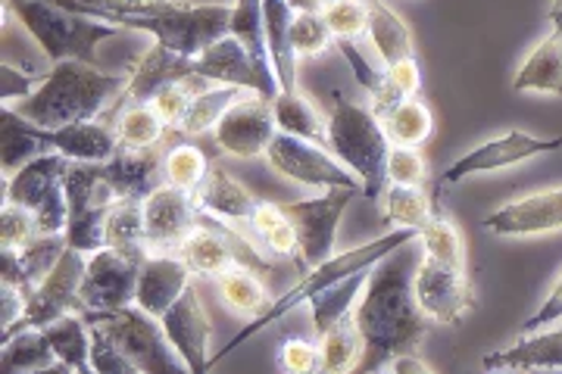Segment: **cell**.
<instances>
[{
	"label": "cell",
	"mask_w": 562,
	"mask_h": 374,
	"mask_svg": "<svg viewBox=\"0 0 562 374\" xmlns=\"http://www.w3.org/2000/svg\"><path fill=\"white\" fill-rule=\"evenodd\" d=\"M422 253L416 240L403 243L369 272L360 303L353 309L362 337V355L350 374H379L394 359L419 350L428 331V316L422 313L413 281Z\"/></svg>",
	"instance_id": "1"
},
{
	"label": "cell",
	"mask_w": 562,
	"mask_h": 374,
	"mask_svg": "<svg viewBox=\"0 0 562 374\" xmlns=\"http://www.w3.org/2000/svg\"><path fill=\"white\" fill-rule=\"evenodd\" d=\"M132 76H103L81 59H63L44 76L32 98L16 100V113L41 128H66L72 122H94L110 113L125 94Z\"/></svg>",
	"instance_id": "2"
},
{
	"label": "cell",
	"mask_w": 562,
	"mask_h": 374,
	"mask_svg": "<svg viewBox=\"0 0 562 374\" xmlns=\"http://www.w3.org/2000/svg\"><path fill=\"white\" fill-rule=\"evenodd\" d=\"M409 240H419V231L416 228H394L391 235L375 237V240H369V243H362V247H353V250H347V253H335V257L328 259V262H322L316 265L310 275H303L291 291H284V294L262 313L257 316L247 328H241L238 335L232 337L225 347H222L220 353L213 355V365H220L222 359L228 353H235L238 347H241L244 340H250V337H257L262 328H269V325H276L279 318H284L288 313H294L301 303H310L313 296L325 294L328 287H335V284H341L347 277L360 275V272H369V269H375L379 262H382L387 253H394V250H401L403 243H409Z\"/></svg>",
	"instance_id": "3"
},
{
	"label": "cell",
	"mask_w": 562,
	"mask_h": 374,
	"mask_svg": "<svg viewBox=\"0 0 562 374\" xmlns=\"http://www.w3.org/2000/svg\"><path fill=\"white\" fill-rule=\"evenodd\" d=\"M328 144L335 157L360 178L362 194L372 203L382 200L387 188L391 140L384 135L382 118L372 113V106H360L335 94V110L328 116Z\"/></svg>",
	"instance_id": "4"
},
{
	"label": "cell",
	"mask_w": 562,
	"mask_h": 374,
	"mask_svg": "<svg viewBox=\"0 0 562 374\" xmlns=\"http://www.w3.org/2000/svg\"><path fill=\"white\" fill-rule=\"evenodd\" d=\"M10 13L38 41L50 63L81 59L94 66V47L106 38H120V25L98 22L60 7L57 0H7Z\"/></svg>",
	"instance_id": "5"
},
{
	"label": "cell",
	"mask_w": 562,
	"mask_h": 374,
	"mask_svg": "<svg viewBox=\"0 0 562 374\" xmlns=\"http://www.w3.org/2000/svg\"><path fill=\"white\" fill-rule=\"evenodd\" d=\"M63 191L69 203L66 243L81 253H98L106 247V218L120 197L103 178V162H69L63 172Z\"/></svg>",
	"instance_id": "6"
},
{
	"label": "cell",
	"mask_w": 562,
	"mask_h": 374,
	"mask_svg": "<svg viewBox=\"0 0 562 374\" xmlns=\"http://www.w3.org/2000/svg\"><path fill=\"white\" fill-rule=\"evenodd\" d=\"M81 318L88 325H101L144 374H191L176 347L169 343L160 318L147 316L140 306H125L120 313H88Z\"/></svg>",
	"instance_id": "7"
},
{
	"label": "cell",
	"mask_w": 562,
	"mask_h": 374,
	"mask_svg": "<svg viewBox=\"0 0 562 374\" xmlns=\"http://www.w3.org/2000/svg\"><path fill=\"white\" fill-rule=\"evenodd\" d=\"M72 159H66L57 150H47L32 162H25L13 178H7L3 203H16L38 218L41 235H63L69 225V203L63 191V172Z\"/></svg>",
	"instance_id": "8"
},
{
	"label": "cell",
	"mask_w": 562,
	"mask_h": 374,
	"mask_svg": "<svg viewBox=\"0 0 562 374\" xmlns=\"http://www.w3.org/2000/svg\"><path fill=\"white\" fill-rule=\"evenodd\" d=\"M88 253L81 250H66L63 259L54 265V272L38 284V291L29 296V306L10 328H3V343H10L16 335L25 331H44L63 316H81V277H85Z\"/></svg>",
	"instance_id": "9"
},
{
	"label": "cell",
	"mask_w": 562,
	"mask_h": 374,
	"mask_svg": "<svg viewBox=\"0 0 562 374\" xmlns=\"http://www.w3.org/2000/svg\"><path fill=\"white\" fill-rule=\"evenodd\" d=\"M140 265L144 259L125 257L113 247L91 253L85 265V277H81V316L120 313L125 306H135Z\"/></svg>",
	"instance_id": "10"
},
{
	"label": "cell",
	"mask_w": 562,
	"mask_h": 374,
	"mask_svg": "<svg viewBox=\"0 0 562 374\" xmlns=\"http://www.w3.org/2000/svg\"><path fill=\"white\" fill-rule=\"evenodd\" d=\"M353 197H357V188H331L322 197L284 203V213L297 231L303 265L316 269L335 257V231H338V222H341L347 203Z\"/></svg>",
	"instance_id": "11"
},
{
	"label": "cell",
	"mask_w": 562,
	"mask_h": 374,
	"mask_svg": "<svg viewBox=\"0 0 562 374\" xmlns=\"http://www.w3.org/2000/svg\"><path fill=\"white\" fill-rule=\"evenodd\" d=\"M413 291H416L422 313L435 318V321H441V325H460L462 318L472 316L475 306H479L465 269L438 262V259L425 257V253H422L419 269H416Z\"/></svg>",
	"instance_id": "12"
},
{
	"label": "cell",
	"mask_w": 562,
	"mask_h": 374,
	"mask_svg": "<svg viewBox=\"0 0 562 374\" xmlns=\"http://www.w3.org/2000/svg\"><path fill=\"white\" fill-rule=\"evenodd\" d=\"M266 159H269V166L276 172L291 178V181L310 184V188H357V191L362 188L360 178L353 175L350 169H344L341 162L328 157L319 144L294 138L288 132L276 135V140L266 150Z\"/></svg>",
	"instance_id": "13"
},
{
	"label": "cell",
	"mask_w": 562,
	"mask_h": 374,
	"mask_svg": "<svg viewBox=\"0 0 562 374\" xmlns=\"http://www.w3.org/2000/svg\"><path fill=\"white\" fill-rule=\"evenodd\" d=\"M198 213H203L194 191H181L172 184L157 188L144 200V235L147 253H179L184 237L198 228Z\"/></svg>",
	"instance_id": "14"
},
{
	"label": "cell",
	"mask_w": 562,
	"mask_h": 374,
	"mask_svg": "<svg viewBox=\"0 0 562 374\" xmlns=\"http://www.w3.org/2000/svg\"><path fill=\"white\" fill-rule=\"evenodd\" d=\"M557 150H562L560 135H553V138H535V135L516 128V132H506L501 138L484 140L475 150H469L465 157L457 159L441 175V184H460L462 178L509 169V166H519L525 159L557 154Z\"/></svg>",
	"instance_id": "15"
},
{
	"label": "cell",
	"mask_w": 562,
	"mask_h": 374,
	"mask_svg": "<svg viewBox=\"0 0 562 374\" xmlns=\"http://www.w3.org/2000/svg\"><path fill=\"white\" fill-rule=\"evenodd\" d=\"M279 135V122H276V110L272 100L262 94H247L238 100L220 125H216V144L220 150L232 154V157L254 159L266 157L269 144Z\"/></svg>",
	"instance_id": "16"
},
{
	"label": "cell",
	"mask_w": 562,
	"mask_h": 374,
	"mask_svg": "<svg viewBox=\"0 0 562 374\" xmlns=\"http://www.w3.org/2000/svg\"><path fill=\"white\" fill-rule=\"evenodd\" d=\"M160 321L169 343L176 347V353L191 369V374H210V369H213V355H210L213 325H210V316L203 309L198 287H188L179 303Z\"/></svg>",
	"instance_id": "17"
},
{
	"label": "cell",
	"mask_w": 562,
	"mask_h": 374,
	"mask_svg": "<svg viewBox=\"0 0 562 374\" xmlns=\"http://www.w3.org/2000/svg\"><path fill=\"white\" fill-rule=\"evenodd\" d=\"M484 228L501 237L553 235L562 228V188L535 191L528 197L513 200L497 213L484 218Z\"/></svg>",
	"instance_id": "18"
},
{
	"label": "cell",
	"mask_w": 562,
	"mask_h": 374,
	"mask_svg": "<svg viewBox=\"0 0 562 374\" xmlns=\"http://www.w3.org/2000/svg\"><path fill=\"white\" fill-rule=\"evenodd\" d=\"M191 275L194 272L176 253H154V257H147L144 265H140L135 306H140L147 316L162 318L179 303L181 294L191 287Z\"/></svg>",
	"instance_id": "19"
},
{
	"label": "cell",
	"mask_w": 562,
	"mask_h": 374,
	"mask_svg": "<svg viewBox=\"0 0 562 374\" xmlns=\"http://www.w3.org/2000/svg\"><path fill=\"white\" fill-rule=\"evenodd\" d=\"M194 76V59L181 57L176 50L154 44L140 63L132 69V81L125 88V94L116 100V106L110 113H122L125 103H150V100L160 94L166 84H176Z\"/></svg>",
	"instance_id": "20"
},
{
	"label": "cell",
	"mask_w": 562,
	"mask_h": 374,
	"mask_svg": "<svg viewBox=\"0 0 562 374\" xmlns=\"http://www.w3.org/2000/svg\"><path fill=\"white\" fill-rule=\"evenodd\" d=\"M66 250H69V243L63 235H41L20 250H3L0 253V275H3V281L16 284L20 291L32 296L38 291L41 281L54 272V265L60 262Z\"/></svg>",
	"instance_id": "21"
},
{
	"label": "cell",
	"mask_w": 562,
	"mask_h": 374,
	"mask_svg": "<svg viewBox=\"0 0 562 374\" xmlns=\"http://www.w3.org/2000/svg\"><path fill=\"white\" fill-rule=\"evenodd\" d=\"M103 178L116 197L140 200V203L166 184L162 157L157 150H125V147H120L116 157L103 162Z\"/></svg>",
	"instance_id": "22"
},
{
	"label": "cell",
	"mask_w": 562,
	"mask_h": 374,
	"mask_svg": "<svg viewBox=\"0 0 562 374\" xmlns=\"http://www.w3.org/2000/svg\"><path fill=\"white\" fill-rule=\"evenodd\" d=\"M235 38L247 47V54L254 59L257 72L262 81V98L276 100L281 94L279 76H276V63L269 54V38H266V13H262V0H235L232 7V32Z\"/></svg>",
	"instance_id": "23"
},
{
	"label": "cell",
	"mask_w": 562,
	"mask_h": 374,
	"mask_svg": "<svg viewBox=\"0 0 562 374\" xmlns=\"http://www.w3.org/2000/svg\"><path fill=\"white\" fill-rule=\"evenodd\" d=\"M482 365L487 372H557L562 369V325L519 343L484 353Z\"/></svg>",
	"instance_id": "24"
},
{
	"label": "cell",
	"mask_w": 562,
	"mask_h": 374,
	"mask_svg": "<svg viewBox=\"0 0 562 374\" xmlns=\"http://www.w3.org/2000/svg\"><path fill=\"white\" fill-rule=\"evenodd\" d=\"M194 76L216 81V84H238V88L262 94L260 72L247 54V47L235 35H225L213 47H206L201 57H194Z\"/></svg>",
	"instance_id": "25"
},
{
	"label": "cell",
	"mask_w": 562,
	"mask_h": 374,
	"mask_svg": "<svg viewBox=\"0 0 562 374\" xmlns=\"http://www.w3.org/2000/svg\"><path fill=\"white\" fill-rule=\"evenodd\" d=\"M176 257H181V262H184L194 275L203 277L225 275L228 269L244 265V257L257 262V257H254L247 247H235L228 237L216 235L213 228H203V225H198L191 235L184 237V243H181Z\"/></svg>",
	"instance_id": "26"
},
{
	"label": "cell",
	"mask_w": 562,
	"mask_h": 374,
	"mask_svg": "<svg viewBox=\"0 0 562 374\" xmlns=\"http://www.w3.org/2000/svg\"><path fill=\"white\" fill-rule=\"evenodd\" d=\"M44 144L47 150H57L66 159L76 162H110L120 154V135H113L106 125L94 122H72L66 128H44Z\"/></svg>",
	"instance_id": "27"
},
{
	"label": "cell",
	"mask_w": 562,
	"mask_h": 374,
	"mask_svg": "<svg viewBox=\"0 0 562 374\" xmlns=\"http://www.w3.org/2000/svg\"><path fill=\"white\" fill-rule=\"evenodd\" d=\"M262 13H266V38H269V54L276 63V76H279L281 91H297V50H294V7L288 0H262Z\"/></svg>",
	"instance_id": "28"
},
{
	"label": "cell",
	"mask_w": 562,
	"mask_h": 374,
	"mask_svg": "<svg viewBox=\"0 0 562 374\" xmlns=\"http://www.w3.org/2000/svg\"><path fill=\"white\" fill-rule=\"evenodd\" d=\"M194 197L201 203L203 213L216 218H250L254 206L260 203V197H254L241 181L228 175L220 162L210 166V172L203 178V184L194 191Z\"/></svg>",
	"instance_id": "29"
},
{
	"label": "cell",
	"mask_w": 562,
	"mask_h": 374,
	"mask_svg": "<svg viewBox=\"0 0 562 374\" xmlns=\"http://www.w3.org/2000/svg\"><path fill=\"white\" fill-rule=\"evenodd\" d=\"M516 91H538L550 98H562V35L543 38L513 79Z\"/></svg>",
	"instance_id": "30"
},
{
	"label": "cell",
	"mask_w": 562,
	"mask_h": 374,
	"mask_svg": "<svg viewBox=\"0 0 562 374\" xmlns=\"http://www.w3.org/2000/svg\"><path fill=\"white\" fill-rule=\"evenodd\" d=\"M41 154H47L44 144V128L22 118L16 110L0 113V159H3V172H20L25 162H32Z\"/></svg>",
	"instance_id": "31"
},
{
	"label": "cell",
	"mask_w": 562,
	"mask_h": 374,
	"mask_svg": "<svg viewBox=\"0 0 562 374\" xmlns=\"http://www.w3.org/2000/svg\"><path fill=\"white\" fill-rule=\"evenodd\" d=\"M369 3V41L384 66H394L401 59L413 57V35L406 22L384 3V0H366Z\"/></svg>",
	"instance_id": "32"
},
{
	"label": "cell",
	"mask_w": 562,
	"mask_h": 374,
	"mask_svg": "<svg viewBox=\"0 0 562 374\" xmlns=\"http://www.w3.org/2000/svg\"><path fill=\"white\" fill-rule=\"evenodd\" d=\"M272 110H276V122H279V132H288L294 138L313 140V144H328V122L319 116V110L303 98L301 91H281L279 98L272 100Z\"/></svg>",
	"instance_id": "33"
},
{
	"label": "cell",
	"mask_w": 562,
	"mask_h": 374,
	"mask_svg": "<svg viewBox=\"0 0 562 374\" xmlns=\"http://www.w3.org/2000/svg\"><path fill=\"white\" fill-rule=\"evenodd\" d=\"M247 94H254V91H247V88H238V84H222V88H206L201 91L198 98L191 100V110H188V118H184V125L179 128V135L184 138H194V135H203V132H210V128H216L225 113L244 100Z\"/></svg>",
	"instance_id": "34"
},
{
	"label": "cell",
	"mask_w": 562,
	"mask_h": 374,
	"mask_svg": "<svg viewBox=\"0 0 562 374\" xmlns=\"http://www.w3.org/2000/svg\"><path fill=\"white\" fill-rule=\"evenodd\" d=\"M106 247L132 259H147V235H144V203L120 200L106 218Z\"/></svg>",
	"instance_id": "35"
},
{
	"label": "cell",
	"mask_w": 562,
	"mask_h": 374,
	"mask_svg": "<svg viewBox=\"0 0 562 374\" xmlns=\"http://www.w3.org/2000/svg\"><path fill=\"white\" fill-rule=\"evenodd\" d=\"M247 225L262 237V243L269 247V253H276V257L301 259L297 231H294L291 218H288V213H284V206H279V203H269V200H260V203L254 206L250 218H247Z\"/></svg>",
	"instance_id": "36"
},
{
	"label": "cell",
	"mask_w": 562,
	"mask_h": 374,
	"mask_svg": "<svg viewBox=\"0 0 562 374\" xmlns=\"http://www.w3.org/2000/svg\"><path fill=\"white\" fill-rule=\"evenodd\" d=\"M369 272H372V269H369ZM369 272L347 277L341 284L328 287L325 294L310 299V306H313V328H316V337H319V340L328 335L344 316L353 313V299H360L362 287H366V281H369Z\"/></svg>",
	"instance_id": "37"
},
{
	"label": "cell",
	"mask_w": 562,
	"mask_h": 374,
	"mask_svg": "<svg viewBox=\"0 0 562 374\" xmlns=\"http://www.w3.org/2000/svg\"><path fill=\"white\" fill-rule=\"evenodd\" d=\"M220 284V294L225 299V306H232L235 313H244V316H262L272 303H269V291L262 284L260 277L254 275L247 265H235L228 269L225 275L216 277Z\"/></svg>",
	"instance_id": "38"
},
{
	"label": "cell",
	"mask_w": 562,
	"mask_h": 374,
	"mask_svg": "<svg viewBox=\"0 0 562 374\" xmlns=\"http://www.w3.org/2000/svg\"><path fill=\"white\" fill-rule=\"evenodd\" d=\"M391 147H422L435 135V116L419 98L401 103L387 118H382Z\"/></svg>",
	"instance_id": "39"
},
{
	"label": "cell",
	"mask_w": 562,
	"mask_h": 374,
	"mask_svg": "<svg viewBox=\"0 0 562 374\" xmlns=\"http://www.w3.org/2000/svg\"><path fill=\"white\" fill-rule=\"evenodd\" d=\"M362 355V337L353 313L344 316L328 335L322 337V372L350 374Z\"/></svg>",
	"instance_id": "40"
},
{
	"label": "cell",
	"mask_w": 562,
	"mask_h": 374,
	"mask_svg": "<svg viewBox=\"0 0 562 374\" xmlns=\"http://www.w3.org/2000/svg\"><path fill=\"white\" fill-rule=\"evenodd\" d=\"M44 335L54 347L57 362L69 365L72 372L91 365V328H85L81 316H63L50 328H44Z\"/></svg>",
	"instance_id": "41"
},
{
	"label": "cell",
	"mask_w": 562,
	"mask_h": 374,
	"mask_svg": "<svg viewBox=\"0 0 562 374\" xmlns=\"http://www.w3.org/2000/svg\"><path fill=\"white\" fill-rule=\"evenodd\" d=\"M166 122L150 103H132L125 106L120 116V147L125 150H157L162 135H166Z\"/></svg>",
	"instance_id": "42"
},
{
	"label": "cell",
	"mask_w": 562,
	"mask_h": 374,
	"mask_svg": "<svg viewBox=\"0 0 562 374\" xmlns=\"http://www.w3.org/2000/svg\"><path fill=\"white\" fill-rule=\"evenodd\" d=\"M50 365H57V355L44 331H25L13 337L10 343H3V374L38 372Z\"/></svg>",
	"instance_id": "43"
},
{
	"label": "cell",
	"mask_w": 562,
	"mask_h": 374,
	"mask_svg": "<svg viewBox=\"0 0 562 374\" xmlns=\"http://www.w3.org/2000/svg\"><path fill=\"white\" fill-rule=\"evenodd\" d=\"M210 157L203 154L198 144L191 140H181L176 144L166 157H162V178L166 184L181 188V191H198L203 184V178L210 172Z\"/></svg>",
	"instance_id": "44"
},
{
	"label": "cell",
	"mask_w": 562,
	"mask_h": 374,
	"mask_svg": "<svg viewBox=\"0 0 562 374\" xmlns=\"http://www.w3.org/2000/svg\"><path fill=\"white\" fill-rule=\"evenodd\" d=\"M384 222H397L403 228H416L422 231L431 222V203L425 197L422 188H409V184H387L384 188Z\"/></svg>",
	"instance_id": "45"
},
{
	"label": "cell",
	"mask_w": 562,
	"mask_h": 374,
	"mask_svg": "<svg viewBox=\"0 0 562 374\" xmlns=\"http://www.w3.org/2000/svg\"><path fill=\"white\" fill-rule=\"evenodd\" d=\"M422 253L438 262H447V265H457V269H465V247H462L460 228L450 222L447 216H431V222L419 231Z\"/></svg>",
	"instance_id": "46"
},
{
	"label": "cell",
	"mask_w": 562,
	"mask_h": 374,
	"mask_svg": "<svg viewBox=\"0 0 562 374\" xmlns=\"http://www.w3.org/2000/svg\"><path fill=\"white\" fill-rule=\"evenodd\" d=\"M369 3L366 0H325L322 16L335 41L369 38Z\"/></svg>",
	"instance_id": "47"
},
{
	"label": "cell",
	"mask_w": 562,
	"mask_h": 374,
	"mask_svg": "<svg viewBox=\"0 0 562 374\" xmlns=\"http://www.w3.org/2000/svg\"><path fill=\"white\" fill-rule=\"evenodd\" d=\"M291 38H294L297 57L303 59L322 57V54L335 44L322 13H297V16H294V29H291Z\"/></svg>",
	"instance_id": "48"
},
{
	"label": "cell",
	"mask_w": 562,
	"mask_h": 374,
	"mask_svg": "<svg viewBox=\"0 0 562 374\" xmlns=\"http://www.w3.org/2000/svg\"><path fill=\"white\" fill-rule=\"evenodd\" d=\"M91 369L98 374H144L101 325H91Z\"/></svg>",
	"instance_id": "49"
},
{
	"label": "cell",
	"mask_w": 562,
	"mask_h": 374,
	"mask_svg": "<svg viewBox=\"0 0 562 374\" xmlns=\"http://www.w3.org/2000/svg\"><path fill=\"white\" fill-rule=\"evenodd\" d=\"M35 237H41L38 218L32 216L29 209L16 206V203H3V213H0V243H3V250H20L25 243H32Z\"/></svg>",
	"instance_id": "50"
},
{
	"label": "cell",
	"mask_w": 562,
	"mask_h": 374,
	"mask_svg": "<svg viewBox=\"0 0 562 374\" xmlns=\"http://www.w3.org/2000/svg\"><path fill=\"white\" fill-rule=\"evenodd\" d=\"M279 362L284 374H319L322 372V347L303 337H288L281 343Z\"/></svg>",
	"instance_id": "51"
},
{
	"label": "cell",
	"mask_w": 562,
	"mask_h": 374,
	"mask_svg": "<svg viewBox=\"0 0 562 374\" xmlns=\"http://www.w3.org/2000/svg\"><path fill=\"white\" fill-rule=\"evenodd\" d=\"M428 178V166L419 147H391V159H387V184H409V188H422Z\"/></svg>",
	"instance_id": "52"
},
{
	"label": "cell",
	"mask_w": 562,
	"mask_h": 374,
	"mask_svg": "<svg viewBox=\"0 0 562 374\" xmlns=\"http://www.w3.org/2000/svg\"><path fill=\"white\" fill-rule=\"evenodd\" d=\"M387 81H391V88H394L403 100L419 98V88H422L419 59L406 57L401 59V63H394V66H387Z\"/></svg>",
	"instance_id": "53"
},
{
	"label": "cell",
	"mask_w": 562,
	"mask_h": 374,
	"mask_svg": "<svg viewBox=\"0 0 562 374\" xmlns=\"http://www.w3.org/2000/svg\"><path fill=\"white\" fill-rule=\"evenodd\" d=\"M0 79H3V91H0L3 103H10L13 98L16 100L32 98L41 84H44V76H25V72H16L10 63H3V69H0Z\"/></svg>",
	"instance_id": "54"
},
{
	"label": "cell",
	"mask_w": 562,
	"mask_h": 374,
	"mask_svg": "<svg viewBox=\"0 0 562 374\" xmlns=\"http://www.w3.org/2000/svg\"><path fill=\"white\" fill-rule=\"evenodd\" d=\"M562 321V272L560 277L553 281V287H550V296L541 303V309L535 313V316L528 318L522 325V331H541V328H550V325H557Z\"/></svg>",
	"instance_id": "55"
},
{
	"label": "cell",
	"mask_w": 562,
	"mask_h": 374,
	"mask_svg": "<svg viewBox=\"0 0 562 374\" xmlns=\"http://www.w3.org/2000/svg\"><path fill=\"white\" fill-rule=\"evenodd\" d=\"M0 306H3V328H10L25 313L29 294L20 291L16 284H10V281H0Z\"/></svg>",
	"instance_id": "56"
},
{
	"label": "cell",
	"mask_w": 562,
	"mask_h": 374,
	"mask_svg": "<svg viewBox=\"0 0 562 374\" xmlns=\"http://www.w3.org/2000/svg\"><path fill=\"white\" fill-rule=\"evenodd\" d=\"M394 374H435V369L428 365V362H422L419 355H413V353H406L401 355V359H394Z\"/></svg>",
	"instance_id": "57"
},
{
	"label": "cell",
	"mask_w": 562,
	"mask_h": 374,
	"mask_svg": "<svg viewBox=\"0 0 562 374\" xmlns=\"http://www.w3.org/2000/svg\"><path fill=\"white\" fill-rule=\"evenodd\" d=\"M297 13H322L325 0H288Z\"/></svg>",
	"instance_id": "58"
},
{
	"label": "cell",
	"mask_w": 562,
	"mask_h": 374,
	"mask_svg": "<svg viewBox=\"0 0 562 374\" xmlns=\"http://www.w3.org/2000/svg\"><path fill=\"white\" fill-rule=\"evenodd\" d=\"M550 25H553V35H562V0H553L550 7Z\"/></svg>",
	"instance_id": "59"
},
{
	"label": "cell",
	"mask_w": 562,
	"mask_h": 374,
	"mask_svg": "<svg viewBox=\"0 0 562 374\" xmlns=\"http://www.w3.org/2000/svg\"><path fill=\"white\" fill-rule=\"evenodd\" d=\"M22 374H76L69 365H63V362H57V365H50V369H38V372H22Z\"/></svg>",
	"instance_id": "60"
},
{
	"label": "cell",
	"mask_w": 562,
	"mask_h": 374,
	"mask_svg": "<svg viewBox=\"0 0 562 374\" xmlns=\"http://www.w3.org/2000/svg\"><path fill=\"white\" fill-rule=\"evenodd\" d=\"M76 374H98V372H94V369L88 365V369H79V372H76Z\"/></svg>",
	"instance_id": "61"
},
{
	"label": "cell",
	"mask_w": 562,
	"mask_h": 374,
	"mask_svg": "<svg viewBox=\"0 0 562 374\" xmlns=\"http://www.w3.org/2000/svg\"><path fill=\"white\" fill-rule=\"evenodd\" d=\"M531 374H562V369H557V372H531Z\"/></svg>",
	"instance_id": "62"
},
{
	"label": "cell",
	"mask_w": 562,
	"mask_h": 374,
	"mask_svg": "<svg viewBox=\"0 0 562 374\" xmlns=\"http://www.w3.org/2000/svg\"><path fill=\"white\" fill-rule=\"evenodd\" d=\"M491 374H509V372H491Z\"/></svg>",
	"instance_id": "63"
},
{
	"label": "cell",
	"mask_w": 562,
	"mask_h": 374,
	"mask_svg": "<svg viewBox=\"0 0 562 374\" xmlns=\"http://www.w3.org/2000/svg\"><path fill=\"white\" fill-rule=\"evenodd\" d=\"M319 374H328V372H319Z\"/></svg>",
	"instance_id": "64"
}]
</instances>
